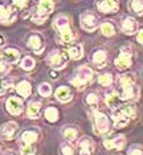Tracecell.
<instances>
[{
	"instance_id": "30",
	"label": "cell",
	"mask_w": 143,
	"mask_h": 155,
	"mask_svg": "<svg viewBox=\"0 0 143 155\" xmlns=\"http://www.w3.org/2000/svg\"><path fill=\"white\" fill-rule=\"evenodd\" d=\"M85 102L86 105L93 110H96V107L98 106V102H99V97L97 93H94V91H90V93H88L85 96Z\"/></svg>"
},
{
	"instance_id": "4",
	"label": "cell",
	"mask_w": 143,
	"mask_h": 155,
	"mask_svg": "<svg viewBox=\"0 0 143 155\" xmlns=\"http://www.w3.org/2000/svg\"><path fill=\"white\" fill-rule=\"evenodd\" d=\"M45 60H47V64L50 69L61 70L68 65L69 56L66 53V51H62V49H53V51L47 56Z\"/></svg>"
},
{
	"instance_id": "35",
	"label": "cell",
	"mask_w": 143,
	"mask_h": 155,
	"mask_svg": "<svg viewBox=\"0 0 143 155\" xmlns=\"http://www.w3.org/2000/svg\"><path fill=\"white\" fill-rule=\"evenodd\" d=\"M37 91L41 97H49L52 94V85L48 82H41L39 86H37Z\"/></svg>"
},
{
	"instance_id": "21",
	"label": "cell",
	"mask_w": 143,
	"mask_h": 155,
	"mask_svg": "<svg viewBox=\"0 0 143 155\" xmlns=\"http://www.w3.org/2000/svg\"><path fill=\"white\" fill-rule=\"evenodd\" d=\"M61 134H62V138L65 139V142L73 143L74 140L78 139L80 130H78V127H76V126H73V125H66L62 127Z\"/></svg>"
},
{
	"instance_id": "28",
	"label": "cell",
	"mask_w": 143,
	"mask_h": 155,
	"mask_svg": "<svg viewBox=\"0 0 143 155\" xmlns=\"http://www.w3.org/2000/svg\"><path fill=\"white\" fill-rule=\"evenodd\" d=\"M44 117L48 122L50 123H56L60 119V111L56 106H48L44 111Z\"/></svg>"
},
{
	"instance_id": "43",
	"label": "cell",
	"mask_w": 143,
	"mask_h": 155,
	"mask_svg": "<svg viewBox=\"0 0 143 155\" xmlns=\"http://www.w3.org/2000/svg\"><path fill=\"white\" fill-rule=\"evenodd\" d=\"M4 43H5L4 37H3V36H2V35H0V47H3V45H4Z\"/></svg>"
},
{
	"instance_id": "10",
	"label": "cell",
	"mask_w": 143,
	"mask_h": 155,
	"mask_svg": "<svg viewBox=\"0 0 143 155\" xmlns=\"http://www.w3.org/2000/svg\"><path fill=\"white\" fill-rule=\"evenodd\" d=\"M17 8L13 4H0V23L4 25H9L16 20Z\"/></svg>"
},
{
	"instance_id": "12",
	"label": "cell",
	"mask_w": 143,
	"mask_h": 155,
	"mask_svg": "<svg viewBox=\"0 0 143 155\" xmlns=\"http://www.w3.org/2000/svg\"><path fill=\"white\" fill-rule=\"evenodd\" d=\"M5 109L9 114L20 115L23 113V109H24V102H23L21 98H19L16 96H11L5 101Z\"/></svg>"
},
{
	"instance_id": "8",
	"label": "cell",
	"mask_w": 143,
	"mask_h": 155,
	"mask_svg": "<svg viewBox=\"0 0 143 155\" xmlns=\"http://www.w3.org/2000/svg\"><path fill=\"white\" fill-rule=\"evenodd\" d=\"M45 38L39 32H32L27 36V47L33 52L34 54H40L45 49Z\"/></svg>"
},
{
	"instance_id": "17",
	"label": "cell",
	"mask_w": 143,
	"mask_h": 155,
	"mask_svg": "<svg viewBox=\"0 0 143 155\" xmlns=\"http://www.w3.org/2000/svg\"><path fill=\"white\" fill-rule=\"evenodd\" d=\"M78 150L80 155H93L94 153V142L88 135H83L78 139Z\"/></svg>"
},
{
	"instance_id": "18",
	"label": "cell",
	"mask_w": 143,
	"mask_h": 155,
	"mask_svg": "<svg viewBox=\"0 0 143 155\" xmlns=\"http://www.w3.org/2000/svg\"><path fill=\"white\" fill-rule=\"evenodd\" d=\"M3 53V58H4V62L8 65L16 64L17 61L20 60V51L13 47H5L2 51Z\"/></svg>"
},
{
	"instance_id": "24",
	"label": "cell",
	"mask_w": 143,
	"mask_h": 155,
	"mask_svg": "<svg viewBox=\"0 0 143 155\" xmlns=\"http://www.w3.org/2000/svg\"><path fill=\"white\" fill-rule=\"evenodd\" d=\"M53 28H54L56 32L66 29V28H70V19H69V16L65 15V13L57 15L53 20Z\"/></svg>"
},
{
	"instance_id": "27",
	"label": "cell",
	"mask_w": 143,
	"mask_h": 155,
	"mask_svg": "<svg viewBox=\"0 0 143 155\" xmlns=\"http://www.w3.org/2000/svg\"><path fill=\"white\" fill-rule=\"evenodd\" d=\"M40 111H41V104L37 101H32L28 104L27 106V115L31 119H37L40 117Z\"/></svg>"
},
{
	"instance_id": "19",
	"label": "cell",
	"mask_w": 143,
	"mask_h": 155,
	"mask_svg": "<svg viewBox=\"0 0 143 155\" xmlns=\"http://www.w3.org/2000/svg\"><path fill=\"white\" fill-rule=\"evenodd\" d=\"M103 144L107 150H122L125 147V144H126V138L119 134V135H115L113 138L105 139Z\"/></svg>"
},
{
	"instance_id": "5",
	"label": "cell",
	"mask_w": 143,
	"mask_h": 155,
	"mask_svg": "<svg viewBox=\"0 0 143 155\" xmlns=\"http://www.w3.org/2000/svg\"><path fill=\"white\" fill-rule=\"evenodd\" d=\"M132 47L130 44L123 45L121 48V52L118 54V57L114 60V66L117 68V70H121V72H125L131 66L132 64Z\"/></svg>"
},
{
	"instance_id": "15",
	"label": "cell",
	"mask_w": 143,
	"mask_h": 155,
	"mask_svg": "<svg viewBox=\"0 0 143 155\" xmlns=\"http://www.w3.org/2000/svg\"><path fill=\"white\" fill-rule=\"evenodd\" d=\"M39 137H40V131L37 129H25L24 131H21L20 134V142L23 144H33L39 140Z\"/></svg>"
},
{
	"instance_id": "14",
	"label": "cell",
	"mask_w": 143,
	"mask_h": 155,
	"mask_svg": "<svg viewBox=\"0 0 143 155\" xmlns=\"http://www.w3.org/2000/svg\"><path fill=\"white\" fill-rule=\"evenodd\" d=\"M19 130V126L15 121H8V122H4L0 127V135H2L3 139H12L13 137L16 135V131Z\"/></svg>"
},
{
	"instance_id": "32",
	"label": "cell",
	"mask_w": 143,
	"mask_h": 155,
	"mask_svg": "<svg viewBox=\"0 0 143 155\" xmlns=\"http://www.w3.org/2000/svg\"><path fill=\"white\" fill-rule=\"evenodd\" d=\"M114 82V77L109 72H103L98 76V84L102 86H110Z\"/></svg>"
},
{
	"instance_id": "22",
	"label": "cell",
	"mask_w": 143,
	"mask_h": 155,
	"mask_svg": "<svg viewBox=\"0 0 143 155\" xmlns=\"http://www.w3.org/2000/svg\"><path fill=\"white\" fill-rule=\"evenodd\" d=\"M97 9L102 13H114L119 9L118 2L113 0H103V2H97Z\"/></svg>"
},
{
	"instance_id": "33",
	"label": "cell",
	"mask_w": 143,
	"mask_h": 155,
	"mask_svg": "<svg viewBox=\"0 0 143 155\" xmlns=\"http://www.w3.org/2000/svg\"><path fill=\"white\" fill-rule=\"evenodd\" d=\"M34 65H36V62H34V60L31 57V56H25V57H23V60L20 61V68L23 70H27V72H31Z\"/></svg>"
},
{
	"instance_id": "9",
	"label": "cell",
	"mask_w": 143,
	"mask_h": 155,
	"mask_svg": "<svg viewBox=\"0 0 143 155\" xmlns=\"http://www.w3.org/2000/svg\"><path fill=\"white\" fill-rule=\"evenodd\" d=\"M80 24L81 28L86 32H94L98 28V16L96 13H93L92 11H86L81 13L80 16Z\"/></svg>"
},
{
	"instance_id": "29",
	"label": "cell",
	"mask_w": 143,
	"mask_h": 155,
	"mask_svg": "<svg viewBox=\"0 0 143 155\" xmlns=\"http://www.w3.org/2000/svg\"><path fill=\"white\" fill-rule=\"evenodd\" d=\"M66 53L72 60H80L83 56V47L80 44H74L70 45L68 49H66Z\"/></svg>"
},
{
	"instance_id": "44",
	"label": "cell",
	"mask_w": 143,
	"mask_h": 155,
	"mask_svg": "<svg viewBox=\"0 0 143 155\" xmlns=\"http://www.w3.org/2000/svg\"><path fill=\"white\" fill-rule=\"evenodd\" d=\"M0 151H2V144H0Z\"/></svg>"
},
{
	"instance_id": "40",
	"label": "cell",
	"mask_w": 143,
	"mask_h": 155,
	"mask_svg": "<svg viewBox=\"0 0 143 155\" xmlns=\"http://www.w3.org/2000/svg\"><path fill=\"white\" fill-rule=\"evenodd\" d=\"M9 70H11V66H9L8 64H5V62H0V77L5 76Z\"/></svg>"
},
{
	"instance_id": "7",
	"label": "cell",
	"mask_w": 143,
	"mask_h": 155,
	"mask_svg": "<svg viewBox=\"0 0 143 155\" xmlns=\"http://www.w3.org/2000/svg\"><path fill=\"white\" fill-rule=\"evenodd\" d=\"M93 77H94V72L90 66H88V65L80 66L77 69V72H76L74 77L72 78V84L76 87H78V89H82V87L86 86V84H88L89 81H92Z\"/></svg>"
},
{
	"instance_id": "23",
	"label": "cell",
	"mask_w": 143,
	"mask_h": 155,
	"mask_svg": "<svg viewBox=\"0 0 143 155\" xmlns=\"http://www.w3.org/2000/svg\"><path fill=\"white\" fill-rule=\"evenodd\" d=\"M54 96L57 98L61 104H68L69 101L73 98V94H72V90L69 86L66 85H62V86H58L57 90L54 91Z\"/></svg>"
},
{
	"instance_id": "16",
	"label": "cell",
	"mask_w": 143,
	"mask_h": 155,
	"mask_svg": "<svg viewBox=\"0 0 143 155\" xmlns=\"http://www.w3.org/2000/svg\"><path fill=\"white\" fill-rule=\"evenodd\" d=\"M56 37H57V41L60 44H64V45H73L76 40V33L72 28H66V29H62V31H58L56 32Z\"/></svg>"
},
{
	"instance_id": "2",
	"label": "cell",
	"mask_w": 143,
	"mask_h": 155,
	"mask_svg": "<svg viewBox=\"0 0 143 155\" xmlns=\"http://www.w3.org/2000/svg\"><path fill=\"white\" fill-rule=\"evenodd\" d=\"M110 115H111L113 125L115 129L126 127L128 125V122L137 117V107H135L134 104L127 102V104H125V105H121L119 107L113 109Z\"/></svg>"
},
{
	"instance_id": "1",
	"label": "cell",
	"mask_w": 143,
	"mask_h": 155,
	"mask_svg": "<svg viewBox=\"0 0 143 155\" xmlns=\"http://www.w3.org/2000/svg\"><path fill=\"white\" fill-rule=\"evenodd\" d=\"M119 82V97L125 102H135L139 98V86L137 84V77L131 72H125L118 76Z\"/></svg>"
},
{
	"instance_id": "38",
	"label": "cell",
	"mask_w": 143,
	"mask_h": 155,
	"mask_svg": "<svg viewBox=\"0 0 143 155\" xmlns=\"http://www.w3.org/2000/svg\"><path fill=\"white\" fill-rule=\"evenodd\" d=\"M127 155H143V146L141 144H132L127 150Z\"/></svg>"
},
{
	"instance_id": "34",
	"label": "cell",
	"mask_w": 143,
	"mask_h": 155,
	"mask_svg": "<svg viewBox=\"0 0 143 155\" xmlns=\"http://www.w3.org/2000/svg\"><path fill=\"white\" fill-rule=\"evenodd\" d=\"M74 146L70 142H64L58 149V154L60 155H74Z\"/></svg>"
},
{
	"instance_id": "11",
	"label": "cell",
	"mask_w": 143,
	"mask_h": 155,
	"mask_svg": "<svg viewBox=\"0 0 143 155\" xmlns=\"http://www.w3.org/2000/svg\"><path fill=\"white\" fill-rule=\"evenodd\" d=\"M109 61V54L105 49H96L94 52L90 53V62L94 65V68L97 69H102L107 65Z\"/></svg>"
},
{
	"instance_id": "41",
	"label": "cell",
	"mask_w": 143,
	"mask_h": 155,
	"mask_svg": "<svg viewBox=\"0 0 143 155\" xmlns=\"http://www.w3.org/2000/svg\"><path fill=\"white\" fill-rule=\"evenodd\" d=\"M137 41L141 45H143V28H141V29L137 32Z\"/></svg>"
},
{
	"instance_id": "26",
	"label": "cell",
	"mask_w": 143,
	"mask_h": 155,
	"mask_svg": "<svg viewBox=\"0 0 143 155\" xmlns=\"http://www.w3.org/2000/svg\"><path fill=\"white\" fill-rule=\"evenodd\" d=\"M16 91L21 98H28L32 93V85L29 84V81L23 80L16 85Z\"/></svg>"
},
{
	"instance_id": "39",
	"label": "cell",
	"mask_w": 143,
	"mask_h": 155,
	"mask_svg": "<svg viewBox=\"0 0 143 155\" xmlns=\"http://www.w3.org/2000/svg\"><path fill=\"white\" fill-rule=\"evenodd\" d=\"M12 4L16 7V8H19V9H24V8H27L28 5H29V2H27V0H20V2H17V0H15V2H12Z\"/></svg>"
},
{
	"instance_id": "13",
	"label": "cell",
	"mask_w": 143,
	"mask_h": 155,
	"mask_svg": "<svg viewBox=\"0 0 143 155\" xmlns=\"http://www.w3.org/2000/svg\"><path fill=\"white\" fill-rule=\"evenodd\" d=\"M121 29L125 35H135L139 31V24L132 16H123V19L121 20Z\"/></svg>"
},
{
	"instance_id": "6",
	"label": "cell",
	"mask_w": 143,
	"mask_h": 155,
	"mask_svg": "<svg viewBox=\"0 0 143 155\" xmlns=\"http://www.w3.org/2000/svg\"><path fill=\"white\" fill-rule=\"evenodd\" d=\"M93 129L97 135H107L110 131V119L103 113H99L98 110H93Z\"/></svg>"
},
{
	"instance_id": "36",
	"label": "cell",
	"mask_w": 143,
	"mask_h": 155,
	"mask_svg": "<svg viewBox=\"0 0 143 155\" xmlns=\"http://www.w3.org/2000/svg\"><path fill=\"white\" fill-rule=\"evenodd\" d=\"M12 84H13L12 78H3V77H0V96H3L12 86Z\"/></svg>"
},
{
	"instance_id": "3",
	"label": "cell",
	"mask_w": 143,
	"mask_h": 155,
	"mask_svg": "<svg viewBox=\"0 0 143 155\" xmlns=\"http://www.w3.org/2000/svg\"><path fill=\"white\" fill-rule=\"evenodd\" d=\"M53 9H54V2H50V0L39 2L32 12V21L34 24H39V25L44 24L49 17V15L53 12Z\"/></svg>"
},
{
	"instance_id": "31",
	"label": "cell",
	"mask_w": 143,
	"mask_h": 155,
	"mask_svg": "<svg viewBox=\"0 0 143 155\" xmlns=\"http://www.w3.org/2000/svg\"><path fill=\"white\" fill-rule=\"evenodd\" d=\"M128 9L137 16H143V2L142 0H131L128 2Z\"/></svg>"
},
{
	"instance_id": "20",
	"label": "cell",
	"mask_w": 143,
	"mask_h": 155,
	"mask_svg": "<svg viewBox=\"0 0 143 155\" xmlns=\"http://www.w3.org/2000/svg\"><path fill=\"white\" fill-rule=\"evenodd\" d=\"M121 97H119V93L114 89H110L105 93V104L109 106L111 110L113 109H117L121 106Z\"/></svg>"
},
{
	"instance_id": "25",
	"label": "cell",
	"mask_w": 143,
	"mask_h": 155,
	"mask_svg": "<svg viewBox=\"0 0 143 155\" xmlns=\"http://www.w3.org/2000/svg\"><path fill=\"white\" fill-rule=\"evenodd\" d=\"M99 29H101V33L106 37H113L115 36L117 33V28H115V24H114L111 20H105L99 24Z\"/></svg>"
},
{
	"instance_id": "37",
	"label": "cell",
	"mask_w": 143,
	"mask_h": 155,
	"mask_svg": "<svg viewBox=\"0 0 143 155\" xmlns=\"http://www.w3.org/2000/svg\"><path fill=\"white\" fill-rule=\"evenodd\" d=\"M20 155H36V147L33 144H21Z\"/></svg>"
},
{
	"instance_id": "42",
	"label": "cell",
	"mask_w": 143,
	"mask_h": 155,
	"mask_svg": "<svg viewBox=\"0 0 143 155\" xmlns=\"http://www.w3.org/2000/svg\"><path fill=\"white\" fill-rule=\"evenodd\" d=\"M3 155H16V154L13 153L12 150H7V151H4V154H3Z\"/></svg>"
}]
</instances>
